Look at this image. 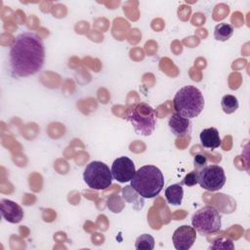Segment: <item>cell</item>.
<instances>
[{
  "label": "cell",
  "instance_id": "1",
  "mask_svg": "<svg viewBox=\"0 0 250 250\" xmlns=\"http://www.w3.org/2000/svg\"><path fill=\"white\" fill-rule=\"evenodd\" d=\"M44 62L45 47L38 34L26 31L16 36L9 51V64L15 76L33 75L42 68Z\"/></svg>",
  "mask_w": 250,
  "mask_h": 250
},
{
  "label": "cell",
  "instance_id": "2",
  "mask_svg": "<svg viewBox=\"0 0 250 250\" xmlns=\"http://www.w3.org/2000/svg\"><path fill=\"white\" fill-rule=\"evenodd\" d=\"M131 188L144 198H153L164 187V177L159 168L153 165L142 166L135 172Z\"/></svg>",
  "mask_w": 250,
  "mask_h": 250
},
{
  "label": "cell",
  "instance_id": "3",
  "mask_svg": "<svg viewBox=\"0 0 250 250\" xmlns=\"http://www.w3.org/2000/svg\"><path fill=\"white\" fill-rule=\"evenodd\" d=\"M173 106L177 113L188 119L198 116L204 107L201 91L192 85L184 86L175 95Z\"/></svg>",
  "mask_w": 250,
  "mask_h": 250
},
{
  "label": "cell",
  "instance_id": "4",
  "mask_svg": "<svg viewBox=\"0 0 250 250\" xmlns=\"http://www.w3.org/2000/svg\"><path fill=\"white\" fill-rule=\"evenodd\" d=\"M126 118L132 123L135 132L142 136H149L156 125L155 111L146 103H140L128 109Z\"/></svg>",
  "mask_w": 250,
  "mask_h": 250
},
{
  "label": "cell",
  "instance_id": "5",
  "mask_svg": "<svg viewBox=\"0 0 250 250\" xmlns=\"http://www.w3.org/2000/svg\"><path fill=\"white\" fill-rule=\"evenodd\" d=\"M83 179L89 188L101 190L111 186L113 177L106 164L101 161H92L86 166Z\"/></svg>",
  "mask_w": 250,
  "mask_h": 250
},
{
  "label": "cell",
  "instance_id": "6",
  "mask_svg": "<svg viewBox=\"0 0 250 250\" xmlns=\"http://www.w3.org/2000/svg\"><path fill=\"white\" fill-rule=\"evenodd\" d=\"M191 225L202 234L214 233L221 229V215L216 208L206 205L195 211L191 217Z\"/></svg>",
  "mask_w": 250,
  "mask_h": 250
},
{
  "label": "cell",
  "instance_id": "7",
  "mask_svg": "<svg viewBox=\"0 0 250 250\" xmlns=\"http://www.w3.org/2000/svg\"><path fill=\"white\" fill-rule=\"evenodd\" d=\"M198 184L209 191L221 189L226 184L224 169L219 165H205L198 172Z\"/></svg>",
  "mask_w": 250,
  "mask_h": 250
},
{
  "label": "cell",
  "instance_id": "8",
  "mask_svg": "<svg viewBox=\"0 0 250 250\" xmlns=\"http://www.w3.org/2000/svg\"><path fill=\"white\" fill-rule=\"evenodd\" d=\"M110 170L113 179L119 183H126L131 181L136 172L133 160L127 156L116 158L113 161Z\"/></svg>",
  "mask_w": 250,
  "mask_h": 250
},
{
  "label": "cell",
  "instance_id": "9",
  "mask_svg": "<svg viewBox=\"0 0 250 250\" xmlns=\"http://www.w3.org/2000/svg\"><path fill=\"white\" fill-rule=\"evenodd\" d=\"M196 239V230L193 227L187 225L179 227L173 233V245L177 250L189 249Z\"/></svg>",
  "mask_w": 250,
  "mask_h": 250
},
{
  "label": "cell",
  "instance_id": "10",
  "mask_svg": "<svg viewBox=\"0 0 250 250\" xmlns=\"http://www.w3.org/2000/svg\"><path fill=\"white\" fill-rule=\"evenodd\" d=\"M0 213L3 219L12 224L20 223L23 218L22 208L10 199H1Z\"/></svg>",
  "mask_w": 250,
  "mask_h": 250
},
{
  "label": "cell",
  "instance_id": "11",
  "mask_svg": "<svg viewBox=\"0 0 250 250\" xmlns=\"http://www.w3.org/2000/svg\"><path fill=\"white\" fill-rule=\"evenodd\" d=\"M168 125L173 133L178 138L189 135L191 131V122L188 118L180 115L179 113H173L168 120Z\"/></svg>",
  "mask_w": 250,
  "mask_h": 250
},
{
  "label": "cell",
  "instance_id": "12",
  "mask_svg": "<svg viewBox=\"0 0 250 250\" xmlns=\"http://www.w3.org/2000/svg\"><path fill=\"white\" fill-rule=\"evenodd\" d=\"M201 146L205 148L215 149L221 146V138L215 127L203 129L199 135Z\"/></svg>",
  "mask_w": 250,
  "mask_h": 250
},
{
  "label": "cell",
  "instance_id": "13",
  "mask_svg": "<svg viewBox=\"0 0 250 250\" xmlns=\"http://www.w3.org/2000/svg\"><path fill=\"white\" fill-rule=\"evenodd\" d=\"M165 197L169 204L180 205L184 197V189L181 184H174L165 188Z\"/></svg>",
  "mask_w": 250,
  "mask_h": 250
},
{
  "label": "cell",
  "instance_id": "14",
  "mask_svg": "<svg viewBox=\"0 0 250 250\" xmlns=\"http://www.w3.org/2000/svg\"><path fill=\"white\" fill-rule=\"evenodd\" d=\"M233 34V27L231 24L227 22H221L215 26L214 37L218 41H227Z\"/></svg>",
  "mask_w": 250,
  "mask_h": 250
},
{
  "label": "cell",
  "instance_id": "15",
  "mask_svg": "<svg viewBox=\"0 0 250 250\" xmlns=\"http://www.w3.org/2000/svg\"><path fill=\"white\" fill-rule=\"evenodd\" d=\"M155 241L154 238L148 234V233H144L141 234L135 242V248L137 250H152L154 248Z\"/></svg>",
  "mask_w": 250,
  "mask_h": 250
},
{
  "label": "cell",
  "instance_id": "16",
  "mask_svg": "<svg viewBox=\"0 0 250 250\" xmlns=\"http://www.w3.org/2000/svg\"><path fill=\"white\" fill-rule=\"evenodd\" d=\"M222 108L225 113L230 114L233 113L237 108H238V101L236 97L232 95H226L222 98L221 101Z\"/></svg>",
  "mask_w": 250,
  "mask_h": 250
},
{
  "label": "cell",
  "instance_id": "17",
  "mask_svg": "<svg viewBox=\"0 0 250 250\" xmlns=\"http://www.w3.org/2000/svg\"><path fill=\"white\" fill-rule=\"evenodd\" d=\"M210 249H234V244L229 238H224L221 237L213 242L212 245H210Z\"/></svg>",
  "mask_w": 250,
  "mask_h": 250
},
{
  "label": "cell",
  "instance_id": "18",
  "mask_svg": "<svg viewBox=\"0 0 250 250\" xmlns=\"http://www.w3.org/2000/svg\"><path fill=\"white\" fill-rule=\"evenodd\" d=\"M198 183V173L197 171H191L185 176L181 185H186L188 187H192Z\"/></svg>",
  "mask_w": 250,
  "mask_h": 250
},
{
  "label": "cell",
  "instance_id": "19",
  "mask_svg": "<svg viewBox=\"0 0 250 250\" xmlns=\"http://www.w3.org/2000/svg\"><path fill=\"white\" fill-rule=\"evenodd\" d=\"M206 162H207V159L204 155H202V154H196L195 155V157H194V166H196V168L204 167Z\"/></svg>",
  "mask_w": 250,
  "mask_h": 250
}]
</instances>
